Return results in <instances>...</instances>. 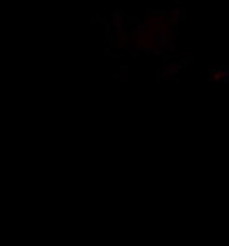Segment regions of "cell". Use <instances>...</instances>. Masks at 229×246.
I'll use <instances>...</instances> for the list:
<instances>
[{
  "instance_id": "6da1fadb",
  "label": "cell",
  "mask_w": 229,
  "mask_h": 246,
  "mask_svg": "<svg viewBox=\"0 0 229 246\" xmlns=\"http://www.w3.org/2000/svg\"><path fill=\"white\" fill-rule=\"evenodd\" d=\"M110 28L114 31L116 40H119L121 33L124 31V28H126V16L121 10H114V14L110 16Z\"/></svg>"
},
{
  "instance_id": "7a4b0ae2",
  "label": "cell",
  "mask_w": 229,
  "mask_h": 246,
  "mask_svg": "<svg viewBox=\"0 0 229 246\" xmlns=\"http://www.w3.org/2000/svg\"><path fill=\"white\" fill-rule=\"evenodd\" d=\"M128 71H129V67L128 65H121L119 67V74H121V81H128Z\"/></svg>"
},
{
  "instance_id": "3957f363",
  "label": "cell",
  "mask_w": 229,
  "mask_h": 246,
  "mask_svg": "<svg viewBox=\"0 0 229 246\" xmlns=\"http://www.w3.org/2000/svg\"><path fill=\"white\" fill-rule=\"evenodd\" d=\"M219 73H221V79L229 81V69H221Z\"/></svg>"
}]
</instances>
